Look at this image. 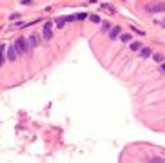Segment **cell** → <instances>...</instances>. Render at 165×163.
<instances>
[{"label":"cell","mask_w":165,"mask_h":163,"mask_svg":"<svg viewBox=\"0 0 165 163\" xmlns=\"http://www.w3.org/2000/svg\"><path fill=\"white\" fill-rule=\"evenodd\" d=\"M145 11H147V13H160V11H165V2H160V0L149 2V4H145Z\"/></svg>","instance_id":"obj_1"},{"label":"cell","mask_w":165,"mask_h":163,"mask_svg":"<svg viewBox=\"0 0 165 163\" xmlns=\"http://www.w3.org/2000/svg\"><path fill=\"white\" fill-rule=\"evenodd\" d=\"M15 45H16V49H18V53H27L29 51V42L26 40V38H18L16 42H15Z\"/></svg>","instance_id":"obj_2"},{"label":"cell","mask_w":165,"mask_h":163,"mask_svg":"<svg viewBox=\"0 0 165 163\" xmlns=\"http://www.w3.org/2000/svg\"><path fill=\"white\" fill-rule=\"evenodd\" d=\"M42 36H44V40H51V38H53V24H51V22H45V24H44Z\"/></svg>","instance_id":"obj_3"},{"label":"cell","mask_w":165,"mask_h":163,"mask_svg":"<svg viewBox=\"0 0 165 163\" xmlns=\"http://www.w3.org/2000/svg\"><path fill=\"white\" fill-rule=\"evenodd\" d=\"M16 56H18V49H16V45H9V47H7V60L15 62Z\"/></svg>","instance_id":"obj_4"},{"label":"cell","mask_w":165,"mask_h":163,"mask_svg":"<svg viewBox=\"0 0 165 163\" xmlns=\"http://www.w3.org/2000/svg\"><path fill=\"white\" fill-rule=\"evenodd\" d=\"M27 42H29V45H31V47H38V45H40V36H38L36 33H33L31 36L27 38Z\"/></svg>","instance_id":"obj_5"},{"label":"cell","mask_w":165,"mask_h":163,"mask_svg":"<svg viewBox=\"0 0 165 163\" xmlns=\"http://www.w3.org/2000/svg\"><path fill=\"white\" fill-rule=\"evenodd\" d=\"M109 36H111V38H116V36H122V27H118V25H116V27H113V29H111V31H109Z\"/></svg>","instance_id":"obj_6"},{"label":"cell","mask_w":165,"mask_h":163,"mask_svg":"<svg viewBox=\"0 0 165 163\" xmlns=\"http://www.w3.org/2000/svg\"><path fill=\"white\" fill-rule=\"evenodd\" d=\"M102 11H107L109 15H114V13H116V9H114L111 4H102Z\"/></svg>","instance_id":"obj_7"},{"label":"cell","mask_w":165,"mask_h":163,"mask_svg":"<svg viewBox=\"0 0 165 163\" xmlns=\"http://www.w3.org/2000/svg\"><path fill=\"white\" fill-rule=\"evenodd\" d=\"M140 56H142V58H149V56H151V49H149V47H142Z\"/></svg>","instance_id":"obj_8"},{"label":"cell","mask_w":165,"mask_h":163,"mask_svg":"<svg viewBox=\"0 0 165 163\" xmlns=\"http://www.w3.org/2000/svg\"><path fill=\"white\" fill-rule=\"evenodd\" d=\"M131 49H133V51H142V43L140 42H133L131 43Z\"/></svg>","instance_id":"obj_9"},{"label":"cell","mask_w":165,"mask_h":163,"mask_svg":"<svg viewBox=\"0 0 165 163\" xmlns=\"http://www.w3.org/2000/svg\"><path fill=\"white\" fill-rule=\"evenodd\" d=\"M65 18H56V22H54V24H56V25H58V29H60V27H64V24H65Z\"/></svg>","instance_id":"obj_10"},{"label":"cell","mask_w":165,"mask_h":163,"mask_svg":"<svg viewBox=\"0 0 165 163\" xmlns=\"http://www.w3.org/2000/svg\"><path fill=\"white\" fill-rule=\"evenodd\" d=\"M154 60L158 64H162V62H163V56H162V54H154Z\"/></svg>","instance_id":"obj_11"},{"label":"cell","mask_w":165,"mask_h":163,"mask_svg":"<svg viewBox=\"0 0 165 163\" xmlns=\"http://www.w3.org/2000/svg\"><path fill=\"white\" fill-rule=\"evenodd\" d=\"M120 38H122V42H129L131 40V34H122Z\"/></svg>","instance_id":"obj_12"},{"label":"cell","mask_w":165,"mask_h":163,"mask_svg":"<svg viewBox=\"0 0 165 163\" xmlns=\"http://www.w3.org/2000/svg\"><path fill=\"white\" fill-rule=\"evenodd\" d=\"M91 22L98 24V22H100V16H96V15H91Z\"/></svg>","instance_id":"obj_13"},{"label":"cell","mask_w":165,"mask_h":163,"mask_svg":"<svg viewBox=\"0 0 165 163\" xmlns=\"http://www.w3.org/2000/svg\"><path fill=\"white\" fill-rule=\"evenodd\" d=\"M16 18H20V15H18V13H15V15H9V20H16Z\"/></svg>","instance_id":"obj_14"},{"label":"cell","mask_w":165,"mask_h":163,"mask_svg":"<svg viewBox=\"0 0 165 163\" xmlns=\"http://www.w3.org/2000/svg\"><path fill=\"white\" fill-rule=\"evenodd\" d=\"M85 16H87V15H85V13H78V15H76V18H78V20H83V18H85Z\"/></svg>","instance_id":"obj_15"},{"label":"cell","mask_w":165,"mask_h":163,"mask_svg":"<svg viewBox=\"0 0 165 163\" xmlns=\"http://www.w3.org/2000/svg\"><path fill=\"white\" fill-rule=\"evenodd\" d=\"M102 31H109V24H107V22H102Z\"/></svg>","instance_id":"obj_16"},{"label":"cell","mask_w":165,"mask_h":163,"mask_svg":"<svg viewBox=\"0 0 165 163\" xmlns=\"http://www.w3.org/2000/svg\"><path fill=\"white\" fill-rule=\"evenodd\" d=\"M151 163H165V160H162V158H156V160H153Z\"/></svg>","instance_id":"obj_17"},{"label":"cell","mask_w":165,"mask_h":163,"mask_svg":"<svg viewBox=\"0 0 165 163\" xmlns=\"http://www.w3.org/2000/svg\"><path fill=\"white\" fill-rule=\"evenodd\" d=\"M162 71H163V73H165V62H163V64H162Z\"/></svg>","instance_id":"obj_18"},{"label":"cell","mask_w":165,"mask_h":163,"mask_svg":"<svg viewBox=\"0 0 165 163\" xmlns=\"http://www.w3.org/2000/svg\"><path fill=\"white\" fill-rule=\"evenodd\" d=\"M162 25H163V27H165V18H163V20H162Z\"/></svg>","instance_id":"obj_19"}]
</instances>
